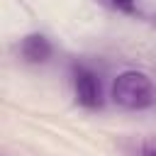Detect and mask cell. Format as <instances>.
<instances>
[{
  "label": "cell",
  "instance_id": "1",
  "mask_svg": "<svg viewBox=\"0 0 156 156\" xmlns=\"http://www.w3.org/2000/svg\"><path fill=\"white\" fill-rule=\"evenodd\" d=\"M112 100L124 110H146L156 100L154 83L141 71H122L112 83Z\"/></svg>",
  "mask_w": 156,
  "mask_h": 156
},
{
  "label": "cell",
  "instance_id": "2",
  "mask_svg": "<svg viewBox=\"0 0 156 156\" xmlns=\"http://www.w3.org/2000/svg\"><path fill=\"white\" fill-rule=\"evenodd\" d=\"M73 93H76L78 105H83L88 110L100 107V102H102V85H100L98 73L90 71L88 66H76L73 68Z\"/></svg>",
  "mask_w": 156,
  "mask_h": 156
},
{
  "label": "cell",
  "instance_id": "3",
  "mask_svg": "<svg viewBox=\"0 0 156 156\" xmlns=\"http://www.w3.org/2000/svg\"><path fill=\"white\" fill-rule=\"evenodd\" d=\"M20 54L27 63H44L51 56V44L41 34H27L20 44Z\"/></svg>",
  "mask_w": 156,
  "mask_h": 156
},
{
  "label": "cell",
  "instance_id": "4",
  "mask_svg": "<svg viewBox=\"0 0 156 156\" xmlns=\"http://www.w3.org/2000/svg\"><path fill=\"white\" fill-rule=\"evenodd\" d=\"M141 156H156V136H149L141 141Z\"/></svg>",
  "mask_w": 156,
  "mask_h": 156
},
{
  "label": "cell",
  "instance_id": "5",
  "mask_svg": "<svg viewBox=\"0 0 156 156\" xmlns=\"http://www.w3.org/2000/svg\"><path fill=\"white\" fill-rule=\"evenodd\" d=\"M107 2L110 7H117V10H132L134 7V0H102Z\"/></svg>",
  "mask_w": 156,
  "mask_h": 156
}]
</instances>
